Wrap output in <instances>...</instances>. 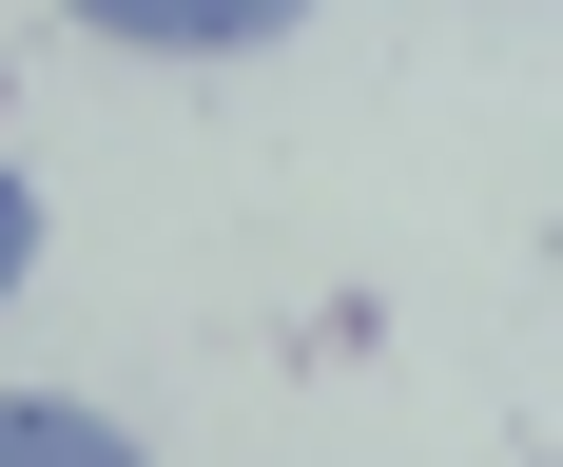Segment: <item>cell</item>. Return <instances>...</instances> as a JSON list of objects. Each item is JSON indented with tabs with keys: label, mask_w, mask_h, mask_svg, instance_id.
Segmentation results:
<instances>
[{
	"label": "cell",
	"mask_w": 563,
	"mask_h": 467,
	"mask_svg": "<svg viewBox=\"0 0 563 467\" xmlns=\"http://www.w3.org/2000/svg\"><path fill=\"white\" fill-rule=\"evenodd\" d=\"M98 40H136V58H233V40H291V0H78Z\"/></svg>",
	"instance_id": "1"
},
{
	"label": "cell",
	"mask_w": 563,
	"mask_h": 467,
	"mask_svg": "<svg viewBox=\"0 0 563 467\" xmlns=\"http://www.w3.org/2000/svg\"><path fill=\"white\" fill-rule=\"evenodd\" d=\"M0 467H136V448H117L98 409H40V390H20V409H0Z\"/></svg>",
	"instance_id": "2"
},
{
	"label": "cell",
	"mask_w": 563,
	"mask_h": 467,
	"mask_svg": "<svg viewBox=\"0 0 563 467\" xmlns=\"http://www.w3.org/2000/svg\"><path fill=\"white\" fill-rule=\"evenodd\" d=\"M20 253H40V195H20V175H0V292H20Z\"/></svg>",
	"instance_id": "3"
}]
</instances>
